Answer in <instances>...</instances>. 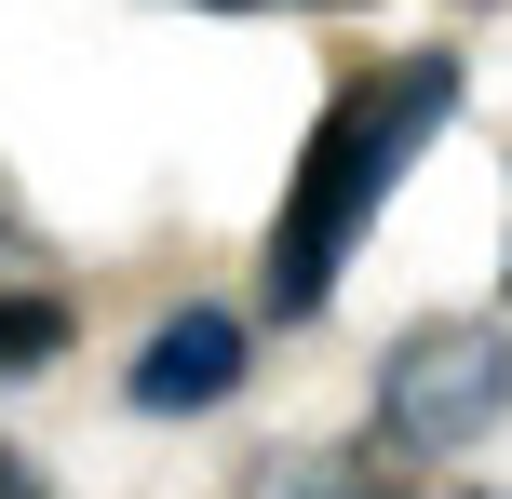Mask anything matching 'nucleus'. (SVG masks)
Wrapping results in <instances>:
<instances>
[{
    "mask_svg": "<svg viewBox=\"0 0 512 499\" xmlns=\"http://www.w3.org/2000/svg\"><path fill=\"white\" fill-rule=\"evenodd\" d=\"M499 419H512V324L445 311L378 351V446L391 459H472Z\"/></svg>",
    "mask_w": 512,
    "mask_h": 499,
    "instance_id": "2",
    "label": "nucleus"
},
{
    "mask_svg": "<svg viewBox=\"0 0 512 499\" xmlns=\"http://www.w3.org/2000/svg\"><path fill=\"white\" fill-rule=\"evenodd\" d=\"M54 351H68V297L54 284H0V378L54 365Z\"/></svg>",
    "mask_w": 512,
    "mask_h": 499,
    "instance_id": "4",
    "label": "nucleus"
},
{
    "mask_svg": "<svg viewBox=\"0 0 512 499\" xmlns=\"http://www.w3.org/2000/svg\"><path fill=\"white\" fill-rule=\"evenodd\" d=\"M499 270H512V243H499Z\"/></svg>",
    "mask_w": 512,
    "mask_h": 499,
    "instance_id": "6",
    "label": "nucleus"
},
{
    "mask_svg": "<svg viewBox=\"0 0 512 499\" xmlns=\"http://www.w3.org/2000/svg\"><path fill=\"white\" fill-rule=\"evenodd\" d=\"M243 392V324L230 311H162L149 351H135V405L176 419V405H230Z\"/></svg>",
    "mask_w": 512,
    "mask_h": 499,
    "instance_id": "3",
    "label": "nucleus"
},
{
    "mask_svg": "<svg viewBox=\"0 0 512 499\" xmlns=\"http://www.w3.org/2000/svg\"><path fill=\"white\" fill-rule=\"evenodd\" d=\"M0 499H41V473H27V459H14V446H0Z\"/></svg>",
    "mask_w": 512,
    "mask_h": 499,
    "instance_id": "5",
    "label": "nucleus"
},
{
    "mask_svg": "<svg viewBox=\"0 0 512 499\" xmlns=\"http://www.w3.org/2000/svg\"><path fill=\"white\" fill-rule=\"evenodd\" d=\"M459 108V54H378V68H351L324 95V122H310L297 176H283V216H270V311L310 324L337 297V270H351V243L378 230V203L405 189V162L432 149V122Z\"/></svg>",
    "mask_w": 512,
    "mask_h": 499,
    "instance_id": "1",
    "label": "nucleus"
}]
</instances>
